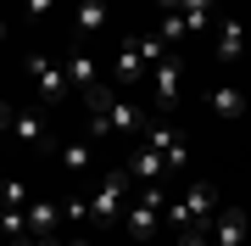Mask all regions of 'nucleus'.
<instances>
[{
    "instance_id": "12",
    "label": "nucleus",
    "mask_w": 251,
    "mask_h": 246,
    "mask_svg": "<svg viewBox=\"0 0 251 246\" xmlns=\"http://www.w3.org/2000/svg\"><path fill=\"white\" fill-rule=\"evenodd\" d=\"M240 51H246V23H240V17H224V23H218V45H212V56H218V62H234Z\"/></svg>"
},
{
    "instance_id": "15",
    "label": "nucleus",
    "mask_w": 251,
    "mask_h": 246,
    "mask_svg": "<svg viewBox=\"0 0 251 246\" xmlns=\"http://www.w3.org/2000/svg\"><path fill=\"white\" fill-rule=\"evenodd\" d=\"M56 219H67V213H56V201H28V229L39 241H56Z\"/></svg>"
},
{
    "instance_id": "17",
    "label": "nucleus",
    "mask_w": 251,
    "mask_h": 246,
    "mask_svg": "<svg viewBox=\"0 0 251 246\" xmlns=\"http://www.w3.org/2000/svg\"><path fill=\"white\" fill-rule=\"evenodd\" d=\"M50 11H56V0H23V17L28 23H45Z\"/></svg>"
},
{
    "instance_id": "16",
    "label": "nucleus",
    "mask_w": 251,
    "mask_h": 246,
    "mask_svg": "<svg viewBox=\"0 0 251 246\" xmlns=\"http://www.w3.org/2000/svg\"><path fill=\"white\" fill-rule=\"evenodd\" d=\"M0 201H6V207H28L34 196H28V185H23V179H6V191H0Z\"/></svg>"
},
{
    "instance_id": "14",
    "label": "nucleus",
    "mask_w": 251,
    "mask_h": 246,
    "mask_svg": "<svg viewBox=\"0 0 251 246\" xmlns=\"http://www.w3.org/2000/svg\"><path fill=\"white\" fill-rule=\"evenodd\" d=\"M95 146H100L95 135H78V140H67V146H62V168H67V173H84V168H95Z\"/></svg>"
},
{
    "instance_id": "7",
    "label": "nucleus",
    "mask_w": 251,
    "mask_h": 246,
    "mask_svg": "<svg viewBox=\"0 0 251 246\" xmlns=\"http://www.w3.org/2000/svg\"><path fill=\"white\" fill-rule=\"evenodd\" d=\"M145 73H151V56H145L140 34H128L123 45H117V56H112V84H117V90H128V84H140Z\"/></svg>"
},
{
    "instance_id": "9",
    "label": "nucleus",
    "mask_w": 251,
    "mask_h": 246,
    "mask_svg": "<svg viewBox=\"0 0 251 246\" xmlns=\"http://www.w3.org/2000/svg\"><path fill=\"white\" fill-rule=\"evenodd\" d=\"M145 146H151L156 157H168V168H184L190 163V151H184V140L173 135V123H145Z\"/></svg>"
},
{
    "instance_id": "4",
    "label": "nucleus",
    "mask_w": 251,
    "mask_h": 246,
    "mask_svg": "<svg viewBox=\"0 0 251 246\" xmlns=\"http://www.w3.org/2000/svg\"><path fill=\"white\" fill-rule=\"evenodd\" d=\"M145 90H151V107H156V112H173V107H179V90H184V67H179V56L156 62L151 73H145Z\"/></svg>"
},
{
    "instance_id": "10",
    "label": "nucleus",
    "mask_w": 251,
    "mask_h": 246,
    "mask_svg": "<svg viewBox=\"0 0 251 246\" xmlns=\"http://www.w3.org/2000/svg\"><path fill=\"white\" fill-rule=\"evenodd\" d=\"M100 28H106V0H78V6H73V39L90 45Z\"/></svg>"
},
{
    "instance_id": "13",
    "label": "nucleus",
    "mask_w": 251,
    "mask_h": 246,
    "mask_svg": "<svg viewBox=\"0 0 251 246\" xmlns=\"http://www.w3.org/2000/svg\"><path fill=\"white\" fill-rule=\"evenodd\" d=\"M162 173H168V157H156L151 146H140L134 157H128V179H134V185H156Z\"/></svg>"
},
{
    "instance_id": "20",
    "label": "nucleus",
    "mask_w": 251,
    "mask_h": 246,
    "mask_svg": "<svg viewBox=\"0 0 251 246\" xmlns=\"http://www.w3.org/2000/svg\"><path fill=\"white\" fill-rule=\"evenodd\" d=\"M73 246H90V241H73Z\"/></svg>"
},
{
    "instance_id": "8",
    "label": "nucleus",
    "mask_w": 251,
    "mask_h": 246,
    "mask_svg": "<svg viewBox=\"0 0 251 246\" xmlns=\"http://www.w3.org/2000/svg\"><path fill=\"white\" fill-rule=\"evenodd\" d=\"M62 62H67V79H73V90H78V95L100 84V62H95V51L84 45V39H73V45L62 51Z\"/></svg>"
},
{
    "instance_id": "11",
    "label": "nucleus",
    "mask_w": 251,
    "mask_h": 246,
    "mask_svg": "<svg viewBox=\"0 0 251 246\" xmlns=\"http://www.w3.org/2000/svg\"><path fill=\"white\" fill-rule=\"evenodd\" d=\"M206 112L224 118V123H234V118H246V95L234 90V84H212V90H206Z\"/></svg>"
},
{
    "instance_id": "18",
    "label": "nucleus",
    "mask_w": 251,
    "mask_h": 246,
    "mask_svg": "<svg viewBox=\"0 0 251 246\" xmlns=\"http://www.w3.org/2000/svg\"><path fill=\"white\" fill-rule=\"evenodd\" d=\"M206 11H218V0H184V17H206Z\"/></svg>"
},
{
    "instance_id": "3",
    "label": "nucleus",
    "mask_w": 251,
    "mask_h": 246,
    "mask_svg": "<svg viewBox=\"0 0 251 246\" xmlns=\"http://www.w3.org/2000/svg\"><path fill=\"white\" fill-rule=\"evenodd\" d=\"M162 213H168V196H162V185H140V196L128 201V213H123L128 241H151V235H156V224H162Z\"/></svg>"
},
{
    "instance_id": "19",
    "label": "nucleus",
    "mask_w": 251,
    "mask_h": 246,
    "mask_svg": "<svg viewBox=\"0 0 251 246\" xmlns=\"http://www.w3.org/2000/svg\"><path fill=\"white\" fill-rule=\"evenodd\" d=\"M156 11H162V17H173V11H184V0H156Z\"/></svg>"
},
{
    "instance_id": "2",
    "label": "nucleus",
    "mask_w": 251,
    "mask_h": 246,
    "mask_svg": "<svg viewBox=\"0 0 251 246\" xmlns=\"http://www.w3.org/2000/svg\"><path fill=\"white\" fill-rule=\"evenodd\" d=\"M128 191H134V179H128V168L106 173V179H100V191L90 196V224H123L128 201H134Z\"/></svg>"
},
{
    "instance_id": "5",
    "label": "nucleus",
    "mask_w": 251,
    "mask_h": 246,
    "mask_svg": "<svg viewBox=\"0 0 251 246\" xmlns=\"http://www.w3.org/2000/svg\"><path fill=\"white\" fill-rule=\"evenodd\" d=\"M0 118H6V135L17 140V146H28V151H45V146H50V123L39 118V112H28V107H6Z\"/></svg>"
},
{
    "instance_id": "21",
    "label": "nucleus",
    "mask_w": 251,
    "mask_h": 246,
    "mask_svg": "<svg viewBox=\"0 0 251 246\" xmlns=\"http://www.w3.org/2000/svg\"><path fill=\"white\" fill-rule=\"evenodd\" d=\"M246 207H251V201H246Z\"/></svg>"
},
{
    "instance_id": "6",
    "label": "nucleus",
    "mask_w": 251,
    "mask_h": 246,
    "mask_svg": "<svg viewBox=\"0 0 251 246\" xmlns=\"http://www.w3.org/2000/svg\"><path fill=\"white\" fill-rule=\"evenodd\" d=\"M196 229H206L212 246H251V207H218V219Z\"/></svg>"
},
{
    "instance_id": "1",
    "label": "nucleus",
    "mask_w": 251,
    "mask_h": 246,
    "mask_svg": "<svg viewBox=\"0 0 251 246\" xmlns=\"http://www.w3.org/2000/svg\"><path fill=\"white\" fill-rule=\"evenodd\" d=\"M23 73L34 79V95L45 101V107H56L67 90H73V79H67V62L62 56H45V51H28L23 56Z\"/></svg>"
}]
</instances>
